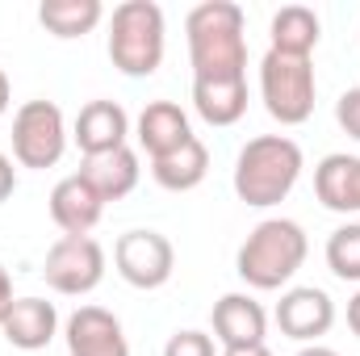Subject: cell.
Instances as JSON below:
<instances>
[{"label": "cell", "mask_w": 360, "mask_h": 356, "mask_svg": "<svg viewBox=\"0 0 360 356\" xmlns=\"http://www.w3.org/2000/svg\"><path fill=\"white\" fill-rule=\"evenodd\" d=\"M193 80H239L248 76L243 8L231 0H205L184 21Z\"/></svg>", "instance_id": "1"}, {"label": "cell", "mask_w": 360, "mask_h": 356, "mask_svg": "<svg viewBox=\"0 0 360 356\" xmlns=\"http://www.w3.org/2000/svg\"><path fill=\"white\" fill-rule=\"evenodd\" d=\"M297 177H302V147L285 134H260V139L243 143V151L235 160V193H239V201H248L256 210L285 201Z\"/></svg>", "instance_id": "2"}, {"label": "cell", "mask_w": 360, "mask_h": 356, "mask_svg": "<svg viewBox=\"0 0 360 356\" xmlns=\"http://www.w3.org/2000/svg\"><path fill=\"white\" fill-rule=\"evenodd\" d=\"M306 252H310L306 231L293 218H269L248 235V243L239 248L235 268L252 289H281L285 281H293V272L302 268Z\"/></svg>", "instance_id": "3"}, {"label": "cell", "mask_w": 360, "mask_h": 356, "mask_svg": "<svg viewBox=\"0 0 360 356\" xmlns=\"http://www.w3.org/2000/svg\"><path fill=\"white\" fill-rule=\"evenodd\" d=\"M109 59L122 76H151L164 63V8L155 0H126L109 21Z\"/></svg>", "instance_id": "4"}, {"label": "cell", "mask_w": 360, "mask_h": 356, "mask_svg": "<svg viewBox=\"0 0 360 356\" xmlns=\"http://www.w3.org/2000/svg\"><path fill=\"white\" fill-rule=\"evenodd\" d=\"M260 92H264V109L281 126H302L314 113V92H319L314 63L269 51L260 63Z\"/></svg>", "instance_id": "5"}, {"label": "cell", "mask_w": 360, "mask_h": 356, "mask_svg": "<svg viewBox=\"0 0 360 356\" xmlns=\"http://www.w3.org/2000/svg\"><path fill=\"white\" fill-rule=\"evenodd\" d=\"M68 151L63 109L55 101H25L13 117V155L21 168H55Z\"/></svg>", "instance_id": "6"}, {"label": "cell", "mask_w": 360, "mask_h": 356, "mask_svg": "<svg viewBox=\"0 0 360 356\" xmlns=\"http://www.w3.org/2000/svg\"><path fill=\"white\" fill-rule=\"evenodd\" d=\"M46 285L55 293L80 298L92 293L105 276V248L92 235H63L51 252H46V268H42Z\"/></svg>", "instance_id": "7"}, {"label": "cell", "mask_w": 360, "mask_h": 356, "mask_svg": "<svg viewBox=\"0 0 360 356\" xmlns=\"http://www.w3.org/2000/svg\"><path fill=\"white\" fill-rule=\"evenodd\" d=\"M113 265L126 285L160 289V285H168V276L176 268V252H172L168 235H160V231H126L113 248Z\"/></svg>", "instance_id": "8"}, {"label": "cell", "mask_w": 360, "mask_h": 356, "mask_svg": "<svg viewBox=\"0 0 360 356\" xmlns=\"http://www.w3.org/2000/svg\"><path fill=\"white\" fill-rule=\"evenodd\" d=\"M331 323H335V302L314 285H297V289L281 293V302H276V327H281V336H289L297 344H319V336H327Z\"/></svg>", "instance_id": "9"}, {"label": "cell", "mask_w": 360, "mask_h": 356, "mask_svg": "<svg viewBox=\"0 0 360 356\" xmlns=\"http://www.w3.org/2000/svg\"><path fill=\"white\" fill-rule=\"evenodd\" d=\"M68 352L72 356H130L126 331L117 323V314H109L105 306H80L68 319Z\"/></svg>", "instance_id": "10"}, {"label": "cell", "mask_w": 360, "mask_h": 356, "mask_svg": "<svg viewBox=\"0 0 360 356\" xmlns=\"http://www.w3.org/2000/svg\"><path fill=\"white\" fill-rule=\"evenodd\" d=\"M269 314L256 298L248 293H226L214 302V340L222 348H256L264 344Z\"/></svg>", "instance_id": "11"}, {"label": "cell", "mask_w": 360, "mask_h": 356, "mask_svg": "<svg viewBox=\"0 0 360 356\" xmlns=\"http://www.w3.org/2000/svg\"><path fill=\"white\" fill-rule=\"evenodd\" d=\"M101 210H105V201L96 197V189L80 172L63 177L51 189V218L63 235H89L101 222Z\"/></svg>", "instance_id": "12"}, {"label": "cell", "mask_w": 360, "mask_h": 356, "mask_svg": "<svg viewBox=\"0 0 360 356\" xmlns=\"http://www.w3.org/2000/svg\"><path fill=\"white\" fill-rule=\"evenodd\" d=\"M0 331H4V340H8L13 348L38 352V348H46V344L55 340V331H59V310H55V302H46V298H17L13 310L4 314Z\"/></svg>", "instance_id": "13"}, {"label": "cell", "mask_w": 360, "mask_h": 356, "mask_svg": "<svg viewBox=\"0 0 360 356\" xmlns=\"http://www.w3.org/2000/svg\"><path fill=\"white\" fill-rule=\"evenodd\" d=\"M126 134H130V117L117 101H89L76 117V143L84 155H105L126 147Z\"/></svg>", "instance_id": "14"}, {"label": "cell", "mask_w": 360, "mask_h": 356, "mask_svg": "<svg viewBox=\"0 0 360 356\" xmlns=\"http://www.w3.org/2000/svg\"><path fill=\"white\" fill-rule=\"evenodd\" d=\"M193 139V126H188V113L180 109L176 101H151L143 113H139V143L151 160L176 151L180 143Z\"/></svg>", "instance_id": "15"}, {"label": "cell", "mask_w": 360, "mask_h": 356, "mask_svg": "<svg viewBox=\"0 0 360 356\" xmlns=\"http://www.w3.org/2000/svg\"><path fill=\"white\" fill-rule=\"evenodd\" d=\"M139 172L143 168H139V155L130 147H117V151H105V155H84V164H80V177L96 189L101 201L130 197L134 184H139Z\"/></svg>", "instance_id": "16"}, {"label": "cell", "mask_w": 360, "mask_h": 356, "mask_svg": "<svg viewBox=\"0 0 360 356\" xmlns=\"http://www.w3.org/2000/svg\"><path fill=\"white\" fill-rule=\"evenodd\" d=\"M314 193L327 210L335 214H356L360 210V160L356 155H327L314 168Z\"/></svg>", "instance_id": "17"}, {"label": "cell", "mask_w": 360, "mask_h": 356, "mask_svg": "<svg viewBox=\"0 0 360 356\" xmlns=\"http://www.w3.org/2000/svg\"><path fill=\"white\" fill-rule=\"evenodd\" d=\"M193 109L210 126H235L248 113V76H239V80H193Z\"/></svg>", "instance_id": "18"}, {"label": "cell", "mask_w": 360, "mask_h": 356, "mask_svg": "<svg viewBox=\"0 0 360 356\" xmlns=\"http://www.w3.org/2000/svg\"><path fill=\"white\" fill-rule=\"evenodd\" d=\"M205 172H210V151H205V143H201L197 134H193L188 143H180L176 151L151 160V177H155V184H164V189H172V193L197 189V184L205 180Z\"/></svg>", "instance_id": "19"}, {"label": "cell", "mask_w": 360, "mask_h": 356, "mask_svg": "<svg viewBox=\"0 0 360 356\" xmlns=\"http://www.w3.org/2000/svg\"><path fill=\"white\" fill-rule=\"evenodd\" d=\"M319 38H323L319 13L306 8V4H285V8L272 17V51H276V55L310 59V51L319 46Z\"/></svg>", "instance_id": "20"}, {"label": "cell", "mask_w": 360, "mask_h": 356, "mask_svg": "<svg viewBox=\"0 0 360 356\" xmlns=\"http://www.w3.org/2000/svg\"><path fill=\"white\" fill-rule=\"evenodd\" d=\"M105 8L101 0H42L38 21L55 34V38H84L101 25Z\"/></svg>", "instance_id": "21"}, {"label": "cell", "mask_w": 360, "mask_h": 356, "mask_svg": "<svg viewBox=\"0 0 360 356\" xmlns=\"http://www.w3.org/2000/svg\"><path fill=\"white\" fill-rule=\"evenodd\" d=\"M327 265L340 281H360V222L331 231L327 239Z\"/></svg>", "instance_id": "22"}, {"label": "cell", "mask_w": 360, "mask_h": 356, "mask_svg": "<svg viewBox=\"0 0 360 356\" xmlns=\"http://www.w3.org/2000/svg\"><path fill=\"white\" fill-rule=\"evenodd\" d=\"M164 356H214V340L205 331H176L164 344Z\"/></svg>", "instance_id": "23"}, {"label": "cell", "mask_w": 360, "mask_h": 356, "mask_svg": "<svg viewBox=\"0 0 360 356\" xmlns=\"http://www.w3.org/2000/svg\"><path fill=\"white\" fill-rule=\"evenodd\" d=\"M335 117H340V126H344L352 139H360V89H348L335 101Z\"/></svg>", "instance_id": "24"}, {"label": "cell", "mask_w": 360, "mask_h": 356, "mask_svg": "<svg viewBox=\"0 0 360 356\" xmlns=\"http://www.w3.org/2000/svg\"><path fill=\"white\" fill-rule=\"evenodd\" d=\"M13 189H17V168H13V160L0 151V201H8Z\"/></svg>", "instance_id": "25"}, {"label": "cell", "mask_w": 360, "mask_h": 356, "mask_svg": "<svg viewBox=\"0 0 360 356\" xmlns=\"http://www.w3.org/2000/svg\"><path fill=\"white\" fill-rule=\"evenodd\" d=\"M13 302H17V298H13V276H8V268L0 265V323H4V314L13 310Z\"/></svg>", "instance_id": "26"}, {"label": "cell", "mask_w": 360, "mask_h": 356, "mask_svg": "<svg viewBox=\"0 0 360 356\" xmlns=\"http://www.w3.org/2000/svg\"><path fill=\"white\" fill-rule=\"evenodd\" d=\"M348 327H352V331L360 336V289H356V298L348 302Z\"/></svg>", "instance_id": "27"}, {"label": "cell", "mask_w": 360, "mask_h": 356, "mask_svg": "<svg viewBox=\"0 0 360 356\" xmlns=\"http://www.w3.org/2000/svg\"><path fill=\"white\" fill-rule=\"evenodd\" d=\"M222 356H272L264 344H256V348H222Z\"/></svg>", "instance_id": "28"}, {"label": "cell", "mask_w": 360, "mask_h": 356, "mask_svg": "<svg viewBox=\"0 0 360 356\" xmlns=\"http://www.w3.org/2000/svg\"><path fill=\"white\" fill-rule=\"evenodd\" d=\"M297 356H340V352H335V348H327V344H306Z\"/></svg>", "instance_id": "29"}, {"label": "cell", "mask_w": 360, "mask_h": 356, "mask_svg": "<svg viewBox=\"0 0 360 356\" xmlns=\"http://www.w3.org/2000/svg\"><path fill=\"white\" fill-rule=\"evenodd\" d=\"M8 96H13V92H8V76H4V72H0V113H4V109H8Z\"/></svg>", "instance_id": "30"}]
</instances>
